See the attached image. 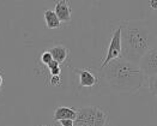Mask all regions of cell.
<instances>
[{
  "mask_svg": "<svg viewBox=\"0 0 157 126\" xmlns=\"http://www.w3.org/2000/svg\"><path fill=\"white\" fill-rule=\"evenodd\" d=\"M118 58H121V24H119L118 28L113 31V36L110 38V42L107 49V55L101 64V70L105 69L112 60Z\"/></svg>",
  "mask_w": 157,
  "mask_h": 126,
  "instance_id": "3",
  "label": "cell"
},
{
  "mask_svg": "<svg viewBox=\"0 0 157 126\" xmlns=\"http://www.w3.org/2000/svg\"><path fill=\"white\" fill-rule=\"evenodd\" d=\"M54 12L61 23L71 22V5L65 0H60V1L55 2Z\"/></svg>",
  "mask_w": 157,
  "mask_h": 126,
  "instance_id": "5",
  "label": "cell"
},
{
  "mask_svg": "<svg viewBox=\"0 0 157 126\" xmlns=\"http://www.w3.org/2000/svg\"><path fill=\"white\" fill-rule=\"evenodd\" d=\"M49 72H51L52 76H60L61 69H60V66H58V67H55V69H53V70H49Z\"/></svg>",
  "mask_w": 157,
  "mask_h": 126,
  "instance_id": "14",
  "label": "cell"
},
{
  "mask_svg": "<svg viewBox=\"0 0 157 126\" xmlns=\"http://www.w3.org/2000/svg\"><path fill=\"white\" fill-rule=\"evenodd\" d=\"M58 66H60V64L59 63H56L55 60H52L51 63L47 65V67L49 69V70H53V69H55V67H58Z\"/></svg>",
  "mask_w": 157,
  "mask_h": 126,
  "instance_id": "15",
  "label": "cell"
},
{
  "mask_svg": "<svg viewBox=\"0 0 157 126\" xmlns=\"http://www.w3.org/2000/svg\"><path fill=\"white\" fill-rule=\"evenodd\" d=\"M43 18H44V23H46V26L48 29H58L60 28L61 25V22L59 21V18L56 17V14L54 11L52 10H46L44 11V14H43Z\"/></svg>",
  "mask_w": 157,
  "mask_h": 126,
  "instance_id": "9",
  "label": "cell"
},
{
  "mask_svg": "<svg viewBox=\"0 0 157 126\" xmlns=\"http://www.w3.org/2000/svg\"><path fill=\"white\" fill-rule=\"evenodd\" d=\"M1 85H2V76L0 75V88H1Z\"/></svg>",
  "mask_w": 157,
  "mask_h": 126,
  "instance_id": "17",
  "label": "cell"
},
{
  "mask_svg": "<svg viewBox=\"0 0 157 126\" xmlns=\"http://www.w3.org/2000/svg\"><path fill=\"white\" fill-rule=\"evenodd\" d=\"M78 79L79 85L82 88H92L97 84V77L90 70H86V69L78 70Z\"/></svg>",
  "mask_w": 157,
  "mask_h": 126,
  "instance_id": "6",
  "label": "cell"
},
{
  "mask_svg": "<svg viewBox=\"0 0 157 126\" xmlns=\"http://www.w3.org/2000/svg\"><path fill=\"white\" fill-rule=\"evenodd\" d=\"M146 84H147V89H149L150 94L157 99V75L147 77L146 78Z\"/></svg>",
  "mask_w": 157,
  "mask_h": 126,
  "instance_id": "10",
  "label": "cell"
},
{
  "mask_svg": "<svg viewBox=\"0 0 157 126\" xmlns=\"http://www.w3.org/2000/svg\"><path fill=\"white\" fill-rule=\"evenodd\" d=\"M103 77L109 87L118 93H138L143 88L146 77L138 65L124 58H118L102 69Z\"/></svg>",
  "mask_w": 157,
  "mask_h": 126,
  "instance_id": "2",
  "label": "cell"
},
{
  "mask_svg": "<svg viewBox=\"0 0 157 126\" xmlns=\"http://www.w3.org/2000/svg\"><path fill=\"white\" fill-rule=\"evenodd\" d=\"M59 83H60V76H52L51 85L52 87H56V85H59Z\"/></svg>",
  "mask_w": 157,
  "mask_h": 126,
  "instance_id": "12",
  "label": "cell"
},
{
  "mask_svg": "<svg viewBox=\"0 0 157 126\" xmlns=\"http://www.w3.org/2000/svg\"><path fill=\"white\" fill-rule=\"evenodd\" d=\"M77 118V109L72 108V107H58L54 114H53V119L55 121H60V120H66V119H70V120H76Z\"/></svg>",
  "mask_w": 157,
  "mask_h": 126,
  "instance_id": "7",
  "label": "cell"
},
{
  "mask_svg": "<svg viewBox=\"0 0 157 126\" xmlns=\"http://www.w3.org/2000/svg\"><path fill=\"white\" fill-rule=\"evenodd\" d=\"M139 69L142 70V72L144 76L151 77V76L157 75V47H154L150 50H147L144 54V57L140 59V61L138 64Z\"/></svg>",
  "mask_w": 157,
  "mask_h": 126,
  "instance_id": "4",
  "label": "cell"
},
{
  "mask_svg": "<svg viewBox=\"0 0 157 126\" xmlns=\"http://www.w3.org/2000/svg\"><path fill=\"white\" fill-rule=\"evenodd\" d=\"M149 5L152 10H157V0H150L149 1Z\"/></svg>",
  "mask_w": 157,
  "mask_h": 126,
  "instance_id": "16",
  "label": "cell"
},
{
  "mask_svg": "<svg viewBox=\"0 0 157 126\" xmlns=\"http://www.w3.org/2000/svg\"><path fill=\"white\" fill-rule=\"evenodd\" d=\"M0 93H1V88H0Z\"/></svg>",
  "mask_w": 157,
  "mask_h": 126,
  "instance_id": "18",
  "label": "cell"
},
{
  "mask_svg": "<svg viewBox=\"0 0 157 126\" xmlns=\"http://www.w3.org/2000/svg\"><path fill=\"white\" fill-rule=\"evenodd\" d=\"M49 53L52 55L53 60H55L59 64H63L68 55V49L63 45H55L52 48H49Z\"/></svg>",
  "mask_w": 157,
  "mask_h": 126,
  "instance_id": "8",
  "label": "cell"
},
{
  "mask_svg": "<svg viewBox=\"0 0 157 126\" xmlns=\"http://www.w3.org/2000/svg\"><path fill=\"white\" fill-rule=\"evenodd\" d=\"M52 60H53V58H52V55H51V53H49V50H46V52H43V53L41 54V63L44 64L46 66L51 63Z\"/></svg>",
  "mask_w": 157,
  "mask_h": 126,
  "instance_id": "11",
  "label": "cell"
},
{
  "mask_svg": "<svg viewBox=\"0 0 157 126\" xmlns=\"http://www.w3.org/2000/svg\"><path fill=\"white\" fill-rule=\"evenodd\" d=\"M155 35L147 21L121 23V58L138 65L144 54L154 48Z\"/></svg>",
  "mask_w": 157,
  "mask_h": 126,
  "instance_id": "1",
  "label": "cell"
},
{
  "mask_svg": "<svg viewBox=\"0 0 157 126\" xmlns=\"http://www.w3.org/2000/svg\"><path fill=\"white\" fill-rule=\"evenodd\" d=\"M59 124H60V126H75V120H70V119L60 120Z\"/></svg>",
  "mask_w": 157,
  "mask_h": 126,
  "instance_id": "13",
  "label": "cell"
}]
</instances>
